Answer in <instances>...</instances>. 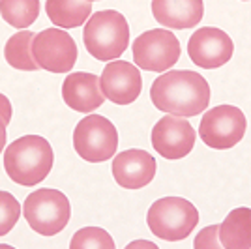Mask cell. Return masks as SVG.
Here are the masks:
<instances>
[{
	"label": "cell",
	"instance_id": "25",
	"mask_svg": "<svg viewBox=\"0 0 251 249\" xmlns=\"http://www.w3.org/2000/svg\"><path fill=\"white\" fill-rule=\"evenodd\" d=\"M90 2H98V0H90Z\"/></svg>",
	"mask_w": 251,
	"mask_h": 249
},
{
	"label": "cell",
	"instance_id": "26",
	"mask_svg": "<svg viewBox=\"0 0 251 249\" xmlns=\"http://www.w3.org/2000/svg\"><path fill=\"white\" fill-rule=\"evenodd\" d=\"M244 2H250V0H244Z\"/></svg>",
	"mask_w": 251,
	"mask_h": 249
},
{
	"label": "cell",
	"instance_id": "9",
	"mask_svg": "<svg viewBox=\"0 0 251 249\" xmlns=\"http://www.w3.org/2000/svg\"><path fill=\"white\" fill-rule=\"evenodd\" d=\"M34 58L40 70L51 73H70L77 62V43L66 30L45 28L32 43Z\"/></svg>",
	"mask_w": 251,
	"mask_h": 249
},
{
	"label": "cell",
	"instance_id": "6",
	"mask_svg": "<svg viewBox=\"0 0 251 249\" xmlns=\"http://www.w3.org/2000/svg\"><path fill=\"white\" fill-rule=\"evenodd\" d=\"M74 148L88 163H101L116 156L118 131L101 114H86L74 131Z\"/></svg>",
	"mask_w": 251,
	"mask_h": 249
},
{
	"label": "cell",
	"instance_id": "15",
	"mask_svg": "<svg viewBox=\"0 0 251 249\" xmlns=\"http://www.w3.org/2000/svg\"><path fill=\"white\" fill-rule=\"evenodd\" d=\"M152 15L165 28L186 30L201 23L204 4L202 0H152Z\"/></svg>",
	"mask_w": 251,
	"mask_h": 249
},
{
	"label": "cell",
	"instance_id": "8",
	"mask_svg": "<svg viewBox=\"0 0 251 249\" xmlns=\"http://www.w3.org/2000/svg\"><path fill=\"white\" fill-rule=\"evenodd\" d=\"M133 60L139 68L147 72L163 73L171 70L180 60V42L171 30H154L143 32L131 45Z\"/></svg>",
	"mask_w": 251,
	"mask_h": 249
},
{
	"label": "cell",
	"instance_id": "5",
	"mask_svg": "<svg viewBox=\"0 0 251 249\" xmlns=\"http://www.w3.org/2000/svg\"><path fill=\"white\" fill-rule=\"evenodd\" d=\"M23 214L34 232L42 236H54L68 227L72 219V204L62 191L42 187L26 197Z\"/></svg>",
	"mask_w": 251,
	"mask_h": 249
},
{
	"label": "cell",
	"instance_id": "19",
	"mask_svg": "<svg viewBox=\"0 0 251 249\" xmlns=\"http://www.w3.org/2000/svg\"><path fill=\"white\" fill-rule=\"evenodd\" d=\"M0 11L8 25L25 30L38 19L40 0H0Z\"/></svg>",
	"mask_w": 251,
	"mask_h": 249
},
{
	"label": "cell",
	"instance_id": "12",
	"mask_svg": "<svg viewBox=\"0 0 251 249\" xmlns=\"http://www.w3.org/2000/svg\"><path fill=\"white\" fill-rule=\"evenodd\" d=\"M105 98L116 105L133 103L143 90V77L137 66L126 60H111L100 77Z\"/></svg>",
	"mask_w": 251,
	"mask_h": 249
},
{
	"label": "cell",
	"instance_id": "22",
	"mask_svg": "<svg viewBox=\"0 0 251 249\" xmlns=\"http://www.w3.org/2000/svg\"><path fill=\"white\" fill-rule=\"evenodd\" d=\"M195 249H220L223 248L220 240V225H210V227L202 228L199 234L195 236L193 242Z\"/></svg>",
	"mask_w": 251,
	"mask_h": 249
},
{
	"label": "cell",
	"instance_id": "11",
	"mask_svg": "<svg viewBox=\"0 0 251 249\" xmlns=\"http://www.w3.org/2000/svg\"><path fill=\"white\" fill-rule=\"evenodd\" d=\"M232 52L234 43L230 36L216 26H202L195 30L188 42L189 60L204 70L225 66L232 58Z\"/></svg>",
	"mask_w": 251,
	"mask_h": 249
},
{
	"label": "cell",
	"instance_id": "4",
	"mask_svg": "<svg viewBox=\"0 0 251 249\" xmlns=\"http://www.w3.org/2000/svg\"><path fill=\"white\" fill-rule=\"evenodd\" d=\"M199 223V212L193 202L182 197L157 199L147 214L152 234L165 242H182Z\"/></svg>",
	"mask_w": 251,
	"mask_h": 249
},
{
	"label": "cell",
	"instance_id": "24",
	"mask_svg": "<svg viewBox=\"0 0 251 249\" xmlns=\"http://www.w3.org/2000/svg\"><path fill=\"white\" fill-rule=\"evenodd\" d=\"M133 248L156 249V244H152V242H147V240H137V242H131V244H127V249H133Z\"/></svg>",
	"mask_w": 251,
	"mask_h": 249
},
{
	"label": "cell",
	"instance_id": "16",
	"mask_svg": "<svg viewBox=\"0 0 251 249\" xmlns=\"http://www.w3.org/2000/svg\"><path fill=\"white\" fill-rule=\"evenodd\" d=\"M220 240L225 249L251 248V208L240 206L230 210L220 225Z\"/></svg>",
	"mask_w": 251,
	"mask_h": 249
},
{
	"label": "cell",
	"instance_id": "10",
	"mask_svg": "<svg viewBox=\"0 0 251 249\" xmlns=\"http://www.w3.org/2000/svg\"><path fill=\"white\" fill-rule=\"evenodd\" d=\"M197 133L184 116L167 114L152 127V146L165 159H182L193 150Z\"/></svg>",
	"mask_w": 251,
	"mask_h": 249
},
{
	"label": "cell",
	"instance_id": "13",
	"mask_svg": "<svg viewBox=\"0 0 251 249\" xmlns=\"http://www.w3.org/2000/svg\"><path fill=\"white\" fill-rule=\"evenodd\" d=\"M113 176L124 189H141L148 186L156 176V159L147 150H124L113 159Z\"/></svg>",
	"mask_w": 251,
	"mask_h": 249
},
{
	"label": "cell",
	"instance_id": "21",
	"mask_svg": "<svg viewBox=\"0 0 251 249\" xmlns=\"http://www.w3.org/2000/svg\"><path fill=\"white\" fill-rule=\"evenodd\" d=\"M0 208H2V218H0V234L6 236L11 228L17 225V219L21 216V204L17 199L8 191L0 193Z\"/></svg>",
	"mask_w": 251,
	"mask_h": 249
},
{
	"label": "cell",
	"instance_id": "1",
	"mask_svg": "<svg viewBox=\"0 0 251 249\" xmlns=\"http://www.w3.org/2000/svg\"><path fill=\"white\" fill-rule=\"evenodd\" d=\"M150 100L156 109L176 116H197L210 103V84L197 72L173 70L152 83Z\"/></svg>",
	"mask_w": 251,
	"mask_h": 249
},
{
	"label": "cell",
	"instance_id": "17",
	"mask_svg": "<svg viewBox=\"0 0 251 249\" xmlns=\"http://www.w3.org/2000/svg\"><path fill=\"white\" fill-rule=\"evenodd\" d=\"M45 13L58 28H77L92 15L90 0H45Z\"/></svg>",
	"mask_w": 251,
	"mask_h": 249
},
{
	"label": "cell",
	"instance_id": "14",
	"mask_svg": "<svg viewBox=\"0 0 251 249\" xmlns=\"http://www.w3.org/2000/svg\"><path fill=\"white\" fill-rule=\"evenodd\" d=\"M64 103L77 113H92L105 103V94L100 84V77L94 73L75 72L62 83Z\"/></svg>",
	"mask_w": 251,
	"mask_h": 249
},
{
	"label": "cell",
	"instance_id": "7",
	"mask_svg": "<svg viewBox=\"0 0 251 249\" xmlns=\"http://www.w3.org/2000/svg\"><path fill=\"white\" fill-rule=\"evenodd\" d=\"M248 129L246 114L234 105H218L201 118L199 137L214 150H229L240 143Z\"/></svg>",
	"mask_w": 251,
	"mask_h": 249
},
{
	"label": "cell",
	"instance_id": "23",
	"mask_svg": "<svg viewBox=\"0 0 251 249\" xmlns=\"http://www.w3.org/2000/svg\"><path fill=\"white\" fill-rule=\"evenodd\" d=\"M2 101V148H6V127L11 120V103L6 96H0Z\"/></svg>",
	"mask_w": 251,
	"mask_h": 249
},
{
	"label": "cell",
	"instance_id": "2",
	"mask_svg": "<svg viewBox=\"0 0 251 249\" xmlns=\"http://www.w3.org/2000/svg\"><path fill=\"white\" fill-rule=\"evenodd\" d=\"M2 163L15 184L36 186L51 173L54 154L49 141L42 135H25L4 148Z\"/></svg>",
	"mask_w": 251,
	"mask_h": 249
},
{
	"label": "cell",
	"instance_id": "18",
	"mask_svg": "<svg viewBox=\"0 0 251 249\" xmlns=\"http://www.w3.org/2000/svg\"><path fill=\"white\" fill-rule=\"evenodd\" d=\"M36 34L30 30H21L13 34L6 47H4V58L11 68L21 70V72H36L40 70V66L34 58L32 52V43H34Z\"/></svg>",
	"mask_w": 251,
	"mask_h": 249
},
{
	"label": "cell",
	"instance_id": "20",
	"mask_svg": "<svg viewBox=\"0 0 251 249\" xmlns=\"http://www.w3.org/2000/svg\"><path fill=\"white\" fill-rule=\"evenodd\" d=\"M70 249H115V240L101 227H84L70 240Z\"/></svg>",
	"mask_w": 251,
	"mask_h": 249
},
{
	"label": "cell",
	"instance_id": "3",
	"mask_svg": "<svg viewBox=\"0 0 251 249\" xmlns=\"http://www.w3.org/2000/svg\"><path fill=\"white\" fill-rule=\"evenodd\" d=\"M83 42L96 60H118L129 45V25L120 11L101 10L86 21Z\"/></svg>",
	"mask_w": 251,
	"mask_h": 249
}]
</instances>
